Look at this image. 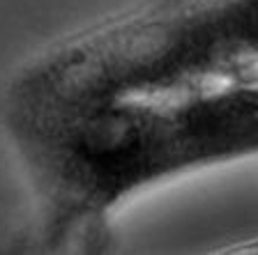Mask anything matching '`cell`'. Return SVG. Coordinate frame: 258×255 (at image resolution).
Returning <instances> with one entry per match:
<instances>
[{"instance_id": "obj_1", "label": "cell", "mask_w": 258, "mask_h": 255, "mask_svg": "<svg viewBox=\"0 0 258 255\" xmlns=\"http://www.w3.org/2000/svg\"><path fill=\"white\" fill-rule=\"evenodd\" d=\"M0 120L51 244L99 241L124 202L258 156V60L212 76L97 90L12 78Z\"/></svg>"}]
</instances>
